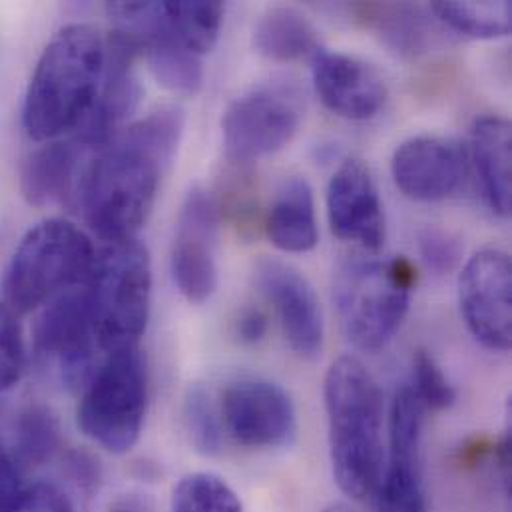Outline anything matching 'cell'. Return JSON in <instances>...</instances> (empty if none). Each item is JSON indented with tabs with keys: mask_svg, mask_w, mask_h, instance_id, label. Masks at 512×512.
Instances as JSON below:
<instances>
[{
	"mask_svg": "<svg viewBox=\"0 0 512 512\" xmlns=\"http://www.w3.org/2000/svg\"><path fill=\"white\" fill-rule=\"evenodd\" d=\"M184 134V110L166 106L106 144L80 180L86 222L108 244L144 226Z\"/></svg>",
	"mask_w": 512,
	"mask_h": 512,
	"instance_id": "6da1fadb",
	"label": "cell"
},
{
	"mask_svg": "<svg viewBox=\"0 0 512 512\" xmlns=\"http://www.w3.org/2000/svg\"><path fill=\"white\" fill-rule=\"evenodd\" d=\"M329 455L339 489L357 501L373 497L383 477V397L355 357L337 359L325 375Z\"/></svg>",
	"mask_w": 512,
	"mask_h": 512,
	"instance_id": "7a4b0ae2",
	"label": "cell"
},
{
	"mask_svg": "<svg viewBox=\"0 0 512 512\" xmlns=\"http://www.w3.org/2000/svg\"><path fill=\"white\" fill-rule=\"evenodd\" d=\"M106 46L86 24L62 28L44 48L30 78L22 122L38 140L76 130L92 110L102 84Z\"/></svg>",
	"mask_w": 512,
	"mask_h": 512,
	"instance_id": "3957f363",
	"label": "cell"
},
{
	"mask_svg": "<svg viewBox=\"0 0 512 512\" xmlns=\"http://www.w3.org/2000/svg\"><path fill=\"white\" fill-rule=\"evenodd\" d=\"M415 281L407 257H345L335 273L333 299L347 339L365 353L385 349L407 317Z\"/></svg>",
	"mask_w": 512,
	"mask_h": 512,
	"instance_id": "277c9868",
	"label": "cell"
},
{
	"mask_svg": "<svg viewBox=\"0 0 512 512\" xmlns=\"http://www.w3.org/2000/svg\"><path fill=\"white\" fill-rule=\"evenodd\" d=\"M98 347L112 353L136 347L146 331L152 301V265L136 238L108 244L84 279Z\"/></svg>",
	"mask_w": 512,
	"mask_h": 512,
	"instance_id": "5b68a950",
	"label": "cell"
},
{
	"mask_svg": "<svg viewBox=\"0 0 512 512\" xmlns=\"http://www.w3.org/2000/svg\"><path fill=\"white\" fill-rule=\"evenodd\" d=\"M94 248L86 234L64 220L34 226L18 244L4 275V299L14 313H28L88 277Z\"/></svg>",
	"mask_w": 512,
	"mask_h": 512,
	"instance_id": "8992f818",
	"label": "cell"
},
{
	"mask_svg": "<svg viewBox=\"0 0 512 512\" xmlns=\"http://www.w3.org/2000/svg\"><path fill=\"white\" fill-rule=\"evenodd\" d=\"M148 407L146 361L136 347L108 353L78 405V427L102 449L122 455L140 439Z\"/></svg>",
	"mask_w": 512,
	"mask_h": 512,
	"instance_id": "52a82bcc",
	"label": "cell"
},
{
	"mask_svg": "<svg viewBox=\"0 0 512 512\" xmlns=\"http://www.w3.org/2000/svg\"><path fill=\"white\" fill-rule=\"evenodd\" d=\"M303 118L299 92L287 84H263L236 98L222 120L226 156L250 164L291 142Z\"/></svg>",
	"mask_w": 512,
	"mask_h": 512,
	"instance_id": "ba28073f",
	"label": "cell"
},
{
	"mask_svg": "<svg viewBox=\"0 0 512 512\" xmlns=\"http://www.w3.org/2000/svg\"><path fill=\"white\" fill-rule=\"evenodd\" d=\"M96 333L84 281L62 289L46 301L34 327V351L66 387L92 379Z\"/></svg>",
	"mask_w": 512,
	"mask_h": 512,
	"instance_id": "9c48e42d",
	"label": "cell"
},
{
	"mask_svg": "<svg viewBox=\"0 0 512 512\" xmlns=\"http://www.w3.org/2000/svg\"><path fill=\"white\" fill-rule=\"evenodd\" d=\"M423 415V403L411 385H403L391 405L389 463L373 495L375 512H429L421 467Z\"/></svg>",
	"mask_w": 512,
	"mask_h": 512,
	"instance_id": "30bf717a",
	"label": "cell"
},
{
	"mask_svg": "<svg viewBox=\"0 0 512 512\" xmlns=\"http://www.w3.org/2000/svg\"><path fill=\"white\" fill-rule=\"evenodd\" d=\"M459 303L469 331L493 351L512 343V265L505 252L483 250L471 257L459 279Z\"/></svg>",
	"mask_w": 512,
	"mask_h": 512,
	"instance_id": "8fae6325",
	"label": "cell"
},
{
	"mask_svg": "<svg viewBox=\"0 0 512 512\" xmlns=\"http://www.w3.org/2000/svg\"><path fill=\"white\" fill-rule=\"evenodd\" d=\"M218 228L220 214L214 198L192 188L184 200L172 250V275L190 303L208 301L218 287Z\"/></svg>",
	"mask_w": 512,
	"mask_h": 512,
	"instance_id": "7c38bea8",
	"label": "cell"
},
{
	"mask_svg": "<svg viewBox=\"0 0 512 512\" xmlns=\"http://www.w3.org/2000/svg\"><path fill=\"white\" fill-rule=\"evenodd\" d=\"M222 419L242 447L275 449L289 445L297 431L291 397L265 379H240L222 395Z\"/></svg>",
	"mask_w": 512,
	"mask_h": 512,
	"instance_id": "4fadbf2b",
	"label": "cell"
},
{
	"mask_svg": "<svg viewBox=\"0 0 512 512\" xmlns=\"http://www.w3.org/2000/svg\"><path fill=\"white\" fill-rule=\"evenodd\" d=\"M259 291L275 307L285 339L303 359L319 357L323 349V315L307 277L293 265L263 257L256 265Z\"/></svg>",
	"mask_w": 512,
	"mask_h": 512,
	"instance_id": "5bb4252c",
	"label": "cell"
},
{
	"mask_svg": "<svg viewBox=\"0 0 512 512\" xmlns=\"http://www.w3.org/2000/svg\"><path fill=\"white\" fill-rule=\"evenodd\" d=\"M327 214L333 234L379 252L385 244V216L377 186L359 160H345L333 174L327 188Z\"/></svg>",
	"mask_w": 512,
	"mask_h": 512,
	"instance_id": "9a60e30c",
	"label": "cell"
},
{
	"mask_svg": "<svg viewBox=\"0 0 512 512\" xmlns=\"http://www.w3.org/2000/svg\"><path fill=\"white\" fill-rule=\"evenodd\" d=\"M391 172L397 188L407 198L439 202L453 196L463 184L467 156L451 140L417 136L395 150Z\"/></svg>",
	"mask_w": 512,
	"mask_h": 512,
	"instance_id": "2e32d148",
	"label": "cell"
},
{
	"mask_svg": "<svg viewBox=\"0 0 512 512\" xmlns=\"http://www.w3.org/2000/svg\"><path fill=\"white\" fill-rule=\"evenodd\" d=\"M313 84L321 102L347 120H369L385 104L381 74L361 58L315 48L311 54Z\"/></svg>",
	"mask_w": 512,
	"mask_h": 512,
	"instance_id": "e0dca14e",
	"label": "cell"
},
{
	"mask_svg": "<svg viewBox=\"0 0 512 512\" xmlns=\"http://www.w3.org/2000/svg\"><path fill=\"white\" fill-rule=\"evenodd\" d=\"M144 28L136 34L154 78L168 90L178 94H194L200 90L204 72L200 56L188 50L174 34L164 2H156Z\"/></svg>",
	"mask_w": 512,
	"mask_h": 512,
	"instance_id": "ac0fdd59",
	"label": "cell"
},
{
	"mask_svg": "<svg viewBox=\"0 0 512 512\" xmlns=\"http://www.w3.org/2000/svg\"><path fill=\"white\" fill-rule=\"evenodd\" d=\"M84 146L50 142L34 150L20 168L22 196L30 206L68 202L74 196Z\"/></svg>",
	"mask_w": 512,
	"mask_h": 512,
	"instance_id": "d6986e66",
	"label": "cell"
},
{
	"mask_svg": "<svg viewBox=\"0 0 512 512\" xmlns=\"http://www.w3.org/2000/svg\"><path fill=\"white\" fill-rule=\"evenodd\" d=\"M471 148L491 210L507 218L512 206V136L509 120L501 116L477 118L471 132Z\"/></svg>",
	"mask_w": 512,
	"mask_h": 512,
	"instance_id": "ffe728a7",
	"label": "cell"
},
{
	"mask_svg": "<svg viewBox=\"0 0 512 512\" xmlns=\"http://www.w3.org/2000/svg\"><path fill=\"white\" fill-rule=\"evenodd\" d=\"M271 244L289 254H305L317 246V220L313 190L305 178L287 180L277 192L267 224Z\"/></svg>",
	"mask_w": 512,
	"mask_h": 512,
	"instance_id": "44dd1931",
	"label": "cell"
},
{
	"mask_svg": "<svg viewBox=\"0 0 512 512\" xmlns=\"http://www.w3.org/2000/svg\"><path fill=\"white\" fill-rule=\"evenodd\" d=\"M355 10L397 52L417 54L433 42L435 24L431 20V8L427 12L413 4H359Z\"/></svg>",
	"mask_w": 512,
	"mask_h": 512,
	"instance_id": "7402d4cb",
	"label": "cell"
},
{
	"mask_svg": "<svg viewBox=\"0 0 512 512\" xmlns=\"http://www.w3.org/2000/svg\"><path fill=\"white\" fill-rule=\"evenodd\" d=\"M256 48L267 58L277 62L297 60L313 54L317 36L311 22L295 8H271L257 22L254 32Z\"/></svg>",
	"mask_w": 512,
	"mask_h": 512,
	"instance_id": "603a6c76",
	"label": "cell"
},
{
	"mask_svg": "<svg viewBox=\"0 0 512 512\" xmlns=\"http://www.w3.org/2000/svg\"><path fill=\"white\" fill-rule=\"evenodd\" d=\"M431 12L453 30L473 38H501L511 34L512 4L499 2H433Z\"/></svg>",
	"mask_w": 512,
	"mask_h": 512,
	"instance_id": "cb8c5ba5",
	"label": "cell"
},
{
	"mask_svg": "<svg viewBox=\"0 0 512 512\" xmlns=\"http://www.w3.org/2000/svg\"><path fill=\"white\" fill-rule=\"evenodd\" d=\"M164 6L174 34L188 50L202 56L214 48L224 20L222 2H164Z\"/></svg>",
	"mask_w": 512,
	"mask_h": 512,
	"instance_id": "d4e9b609",
	"label": "cell"
},
{
	"mask_svg": "<svg viewBox=\"0 0 512 512\" xmlns=\"http://www.w3.org/2000/svg\"><path fill=\"white\" fill-rule=\"evenodd\" d=\"M58 433L52 413L40 405H30L14 417L10 451L20 465H42L56 453L60 445Z\"/></svg>",
	"mask_w": 512,
	"mask_h": 512,
	"instance_id": "484cf974",
	"label": "cell"
},
{
	"mask_svg": "<svg viewBox=\"0 0 512 512\" xmlns=\"http://www.w3.org/2000/svg\"><path fill=\"white\" fill-rule=\"evenodd\" d=\"M170 512H244V507L222 477L192 473L174 487Z\"/></svg>",
	"mask_w": 512,
	"mask_h": 512,
	"instance_id": "4316f807",
	"label": "cell"
},
{
	"mask_svg": "<svg viewBox=\"0 0 512 512\" xmlns=\"http://www.w3.org/2000/svg\"><path fill=\"white\" fill-rule=\"evenodd\" d=\"M184 423L192 445L198 453L212 457L222 449V423L210 391L194 383L184 399Z\"/></svg>",
	"mask_w": 512,
	"mask_h": 512,
	"instance_id": "83f0119b",
	"label": "cell"
},
{
	"mask_svg": "<svg viewBox=\"0 0 512 512\" xmlns=\"http://www.w3.org/2000/svg\"><path fill=\"white\" fill-rule=\"evenodd\" d=\"M411 389L423 403V407L445 411L457 401V391L427 351H417L413 359V385Z\"/></svg>",
	"mask_w": 512,
	"mask_h": 512,
	"instance_id": "f1b7e54d",
	"label": "cell"
},
{
	"mask_svg": "<svg viewBox=\"0 0 512 512\" xmlns=\"http://www.w3.org/2000/svg\"><path fill=\"white\" fill-rule=\"evenodd\" d=\"M24 365L26 353L20 323L16 313L6 303H0V393L20 381Z\"/></svg>",
	"mask_w": 512,
	"mask_h": 512,
	"instance_id": "f546056e",
	"label": "cell"
},
{
	"mask_svg": "<svg viewBox=\"0 0 512 512\" xmlns=\"http://www.w3.org/2000/svg\"><path fill=\"white\" fill-rule=\"evenodd\" d=\"M419 250L427 267L439 275L451 273L463 257L461 242L455 236L435 228H427L419 236Z\"/></svg>",
	"mask_w": 512,
	"mask_h": 512,
	"instance_id": "4dcf8cb0",
	"label": "cell"
},
{
	"mask_svg": "<svg viewBox=\"0 0 512 512\" xmlns=\"http://www.w3.org/2000/svg\"><path fill=\"white\" fill-rule=\"evenodd\" d=\"M8 512H74L70 499L50 483L24 487Z\"/></svg>",
	"mask_w": 512,
	"mask_h": 512,
	"instance_id": "1f68e13d",
	"label": "cell"
},
{
	"mask_svg": "<svg viewBox=\"0 0 512 512\" xmlns=\"http://www.w3.org/2000/svg\"><path fill=\"white\" fill-rule=\"evenodd\" d=\"M22 489V465L10 449L0 447V512H8Z\"/></svg>",
	"mask_w": 512,
	"mask_h": 512,
	"instance_id": "d6a6232c",
	"label": "cell"
},
{
	"mask_svg": "<svg viewBox=\"0 0 512 512\" xmlns=\"http://www.w3.org/2000/svg\"><path fill=\"white\" fill-rule=\"evenodd\" d=\"M267 331V317L259 309H248L238 321V335L244 343H257Z\"/></svg>",
	"mask_w": 512,
	"mask_h": 512,
	"instance_id": "836d02e7",
	"label": "cell"
},
{
	"mask_svg": "<svg viewBox=\"0 0 512 512\" xmlns=\"http://www.w3.org/2000/svg\"><path fill=\"white\" fill-rule=\"evenodd\" d=\"M70 469H72V475L74 479L82 485V487H96L98 483V465L88 457V455H82V453H74L70 457Z\"/></svg>",
	"mask_w": 512,
	"mask_h": 512,
	"instance_id": "e575fe53",
	"label": "cell"
},
{
	"mask_svg": "<svg viewBox=\"0 0 512 512\" xmlns=\"http://www.w3.org/2000/svg\"><path fill=\"white\" fill-rule=\"evenodd\" d=\"M154 501L140 493H130L120 499H116L108 512H154Z\"/></svg>",
	"mask_w": 512,
	"mask_h": 512,
	"instance_id": "d590c367",
	"label": "cell"
},
{
	"mask_svg": "<svg viewBox=\"0 0 512 512\" xmlns=\"http://www.w3.org/2000/svg\"><path fill=\"white\" fill-rule=\"evenodd\" d=\"M14 417H16V413H10L8 405L4 401H0V447L10 449V435H12V427H14Z\"/></svg>",
	"mask_w": 512,
	"mask_h": 512,
	"instance_id": "8d00e7d4",
	"label": "cell"
},
{
	"mask_svg": "<svg viewBox=\"0 0 512 512\" xmlns=\"http://www.w3.org/2000/svg\"><path fill=\"white\" fill-rule=\"evenodd\" d=\"M321 512H353L347 505H343V503H333V505H329L327 509H323Z\"/></svg>",
	"mask_w": 512,
	"mask_h": 512,
	"instance_id": "74e56055",
	"label": "cell"
}]
</instances>
